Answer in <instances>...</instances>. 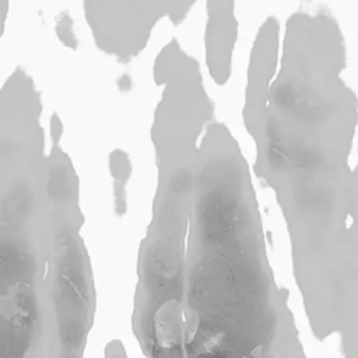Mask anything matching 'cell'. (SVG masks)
I'll return each instance as SVG.
<instances>
[{
	"mask_svg": "<svg viewBox=\"0 0 358 358\" xmlns=\"http://www.w3.org/2000/svg\"><path fill=\"white\" fill-rule=\"evenodd\" d=\"M157 189L138 249L133 331L147 358H185V259L199 147L154 145Z\"/></svg>",
	"mask_w": 358,
	"mask_h": 358,
	"instance_id": "2",
	"label": "cell"
},
{
	"mask_svg": "<svg viewBox=\"0 0 358 358\" xmlns=\"http://www.w3.org/2000/svg\"><path fill=\"white\" fill-rule=\"evenodd\" d=\"M236 42L234 0H208L206 21V63L211 78L225 84L231 74L232 52Z\"/></svg>",
	"mask_w": 358,
	"mask_h": 358,
	"instance_id": "5",
	"label": "cell"
},
{
	"mask_svg": "<svg viewBox=\"0 0 358 358\" xmlns=\"http://www.w3.org/2000/svg\"><path fill=\"white\" fill-rule=\"evenodd\" d=\"M80 207L69 166L52 169L46 144L0 133V358H84L94 315L59 289L60 239Z\"/></svg>",
	"mask_w": 358,
	"mask_h": 358,
	"instance_id": "1",
	"label": "cell"
},
{
	"mask_svg": "<svg viewBox=\"0 0 358 358\" xmlns=\"http://www.w3.org/2000/svg\"><path fill=\"white\" fill-rule=\"evenodd\" d=\"M277 34L275 21L267 20L256 36L245 94V124L249 131L257 126L267 105L273 85L271 76L274 74L278 56Z\"/></svg>",
	"mask_w": 358,
	"mask_h": 358,
	"instance_id": "4",
	"label": "cell"
},
{
	"mask_svg": "<svg viewBox=\"0 0 358 358\" xmlns=\"http://www.w3.org/2000/svg\"><path fill=\"white\" fill-rule=\"evenodd\" d=\"M7 13H8V0H0V36L4 32L6 21H7Z\"/></svg>",
	"mask_w": 358,
	"mask_h": 358,
	"instance_id": "6",
	"label": "cell"
},
{
	"mask_svg": "<svg viewBox=\"0 0 358 358\" xmlns=\"http://www.w3.org/2000/svg\"><path fill=\"white\" fill-rule=\"evenodd\" d=\"M197 0H81L84 17L101 52L120 62L136 57L162 21L180 22Z\"/></svg>",
	"mask_w": 358,
	"mask_h": 358,
	"instance_id": "3",
	"label": "cell"
}]
</instances>
